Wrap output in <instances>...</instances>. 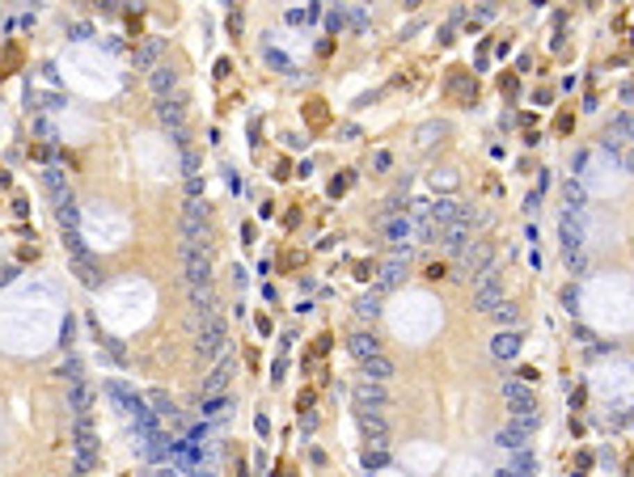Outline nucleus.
<instances>
[{"label":"nucleus","mask_w":634,"mask_h":477,"mask_svg":"<svg viewBox=\"0 0 634 477\" xmlns=\"http://www.w3.org/2000/svg\"><path fill=\"white\" fill-rule=\"evenodd\" d=\"M626 140H634V115H617V119L605 127V148H617V144H626Z\"/></svg>","instance_id":"21"},{"label":"nucleus","mask_w":634,"mask_h":477,"mask_svg":"<svg viewBox=\"0 0 634 477\" xmlns=\"http://www.w3.org/2000/svg\"><path fill=\"white\" fill-rule=\"evenodd\" d=\"M156 477H182L178 469H161V473H156Z\"/></svg>","instance_id":"45"},{"label":"nucleus","mask_w":634,"mask_h":477,"mask_svg":"<svg viewBox=\"0 0 634 477\" xmlns=\"http://www.w3.org/2000/svg\"><path fill=\"white\" fill-rule=\"evenodd\" d=\"M503 469H512L516 477H533V473H537V460H533V452L524 448V452H507V465H503Z\"/></svg>","instance_id":"27"},{"label":"nucleus","mask_w":634,"mask_h":477,"mask_svg":"<svg viewBox=\"0 0 634 477\" xmlns=\"http://www.w3.org/2000/svg\"><path fill=\"white\" fill-rule=\"evenodd\" d=\"M393 372H398V367H393L389 355H377V359H364V363H359V376H364V380H377V385H385Z\"/></svg>","instance_id":"17"},{"label":"nucleus","mask_w":634,"mask_h":477,"mask_svg":"<svg viewBox=\"0 0 634 477\" xmlns=\"http://www.w3.org/2000/svg\"><path fill=\"white\" fill-rule=\"evenodd\" d=\"M402 279H406V262L385 258V262H381V271H377V292H389V287H398Z\"/></svg>","instance_id":"20"},{"label":"nucleus","mask_w":634,"mask_h":477,"mask_svg":"<svg viewBox=\"0 0 634 477\" xmlns=\"http://www.w3.org/2000/svg\"><path fill=\"white\" fill-rule=\"evenodd\" d=\"M512 427H520L524 435H533V431L542 427V414H537V410H533V414H516V418H512Z\"/></svg>","instance_id":"33"},{"label":"nucleus","mask_w":634,"mask_h":477,"mask_svg":"<svg viewBox=\"0 0 634 477\" xmlns=\"http://www.w3.org/2000/svg\"><path fill=\"white\" fill-rule=\"evenodd\" d=\"M495 477H516V473H512V469H499V473H495Z\"/></svg>","instance_id":"46"},{"label":"nucleus","mask_w":634,"mask_h":477,"mask_svg":"<svg viewBox=\"0 0 634 477\" xmlns=\"http://www.w3.org/2000/svg\"><path fill=\"white\" fill-rule=\"evenodd\" d=\"M436 241H440L448 253H461V249H465V241H469V224H444Z\"/></svg>","instance_id":"23"},{"label":"nucleus","mask_w":634,"mask_h":477,"mask_svg":"<svg viewBox=\"0 0 634 477\" xmlns=\"http://www.w3.org/2000/svg\"><path fill=\"white\" fill-rule=\"evenodd\" d=\"M182 169H186V178H199V152L195 148H182Z\"/></svg>","instance_id":"35"},{"label":"nucleus","mask_w":634,"mask_h":477,"mask_svg":"<svg viewBox=\"0 0 634 477\" xmlns=\"http://www.w3.org/2000/svg\"><path fill=\"white\" fill-rule=\"evenodd\" d=\"M64 249H68V258H72V271H76V279H81L85 287H101V267L93 262V253L85 249L81 233H64Z\"/></svg>","instance_id":"2"},{"label":"nucleus","mask_w":634,"mask_h":477,"mask_svg":"<svg viewBox=\"0 0 634 477\" xmlns=\"http://www.w3.org/2000/svg\"><path fill=\"white\" fill-rule=\"evenodd\" d=\"M355 422H359V431L368 435V444H377V452H385V444H389V427H385L381 410H355Z\"/></svg>","instance_id":"7"},{"label":"nucleus","mask_w":634,"mask_h":477,"mask_svg":"<svg viewBox=\"0 0 634 477\" xmlns=\"http://www.w3.org/2000/svg\"><path fill=\"white\" fill-rule=\"evenodd\" d=\"M182 275H186V287L211 283V258L207 253H182Z\"/></svg>","instance_id":"11"},{"label":"nucleus","mask_w":634,"mask_h":477,"mask_svg":"<svg viewBox=\"0 0 634 477\" xmlns=\"http://www.w3.org/2000/svg\"><path fill=\"white\" fill-rule=\"evenodd\" d=\"M528 440H533V435H524L520 427H512V422H507V427L495 435V444H499L503 452H524V448H528Z\"/></svg>","instance_id":"24"},{"label":"nucleus","mask_w":634,"mask_h":477,"mask_svg":"<svg viewBox=\"0 0 634 477\" xmlns=\"http://www.w3.org/2000/svg\"><path fill=\"white\" fill-rule=\"evenodd\" d=\"M148 405H152V414H161L174 431H182V435H186V418L178 414V405H174V397H170L165 389H152V393H148Z\"/></svg>","instance_id":"10"},{"label":"nucleus","mask_w":634,"mask_h":477,"mask_svg":"<svg viewBox=\"0 0 634 477\" xmlns=\"http://www.w3.org/2000/svg\"><path fill=\"white\" fill-rule=\"evenodd\" d=\"M436 135H444V123H428V127L418 131V144L428 148V144H436Z\"/></svg>","instance_id":"36"},{"label":"nucleus","mask_w":634,"mask_h":477,"mask_svg":"<svg viewBox=\"0 0 634 477\" xmlns=\"http://www.w3.org/2000/svg\"><path fill=\"white\" fill-rule=\"evenodd\" d=\"M93 401H97V393H93V385H89V380H76V385L68 389V410H72L76 418H89Z\"/></svg>","instance_id":"16"},{"label":"nucleus","mask_w":634,"mask_h":477,"mask_svg":"<svg viewBox=\"0 0 634 477\" xmlns=\"http://www.w3.org/2000/svg\"><path fill=\"white\" fill-rule=\"evenodd\" d=\"M364 465H368V469H377V465H385V452H364Z\"/></svg>","instance_id":"39"},{"label":"nucleus","mask_w":634,"mask_h":477,"mask_svg":"<svg viewBox=\"0 0 634 477\" xmlns=\"http://www.w3.org/2000/svg\"><path fill=\"white\" fill-rule=\"evenodd\" d=\"M487 267H495V245L491 241H465V249L457 253V267H453V279H469V275H482Z\"/></svg>","instance_id":"1"},{"label":"nucleus","mask_w":634,"mask_h":477,"mask_svg":"<svg viewBox=\"0 0 634 477\" xmlns=\"http://www.w3.org/2000/svg\"><path fill=\"white\" fill-rule=\"evenodd\" d=\"M562 245H567V253H579V245H584V228H579L571 211H562Z\"/></svg>","instance_id":"25"},{"label":"nucleus","mask_w":634,"mask_h":477,"mask_svg":"<svg viewBox=\"0 0 634 477\" xmlns=\"http://www.w3.org/2000/svg\"><path fill=\"white\" fill-rule=\"evenodd\" d=\"M161 51H165V38H144V42L136 47V68H140V72H152L156 60H161Z\"/></svg>","instance_id":"19"},{"label":"nucleus","mask_w":634,"mask_h":477,"mask_svg":"<svg viewBox=\"0 0 634 477\" xmlns=\"http://www.w3.org/2000/svg\"><path fill=\"white\" fill-rule=\"evenodd\" d=\"M351 397H355L359 410H385V405H389V389L377 385V380H359V385L351 389Z\"/></svg>","instance_id":"8"},{"label":"nucleus","mask_w":634,"mask_h":477,"mask_svg":"<svg viewBox=\"0 0 634 477\" xmlns=\"http://www.w3.org/2000/svg\"><path fill=\"white\" fill-rule=\"evenodd\" d=\"M186 199H203V178H186Z\"/></svg>","instance_id":"37"},{"label":"nucleus","mask_w":634,"mask_h":477,"mask_svg":"<svg viewBox=\"0 0 634 477\" xmlns=\"http://www.w3.org/2000/svg\"><path fill=\"white\" fill-rule=\"evenodd\" d=\"M355 312L364 317V321H377V317H381V292H373V296H359Z\"/></svg>","instance_id":"31"},{"label":"nucleus","mask_w":634,"mask_h":477,"mask_svg":"<svg viewBox=\"0 0 634 477\" xmlns=\"http://www.w3.org/2000/svg\"><path fill=\"white\" fill-rule=\"evenodd\" d=\"M182 224H207V203H203V199H186V207H182Z\"/></svg>","instance_id":"30"},{"label":"nucleus","mask_w":634,"mask_h":477,"mask_svg":"<svg viewBox=\"0 0 634 477\" xmlns=\"http://www.w3.org/2000/svg\"><path fill=\"white\" fill-rule=\"evenodd\" d=\"M567 199H571V203H579V199H584V190H579L575 182H567Z\"/></svg>","instance_id":"43"},{"label":"nucleus","mask_w":634,"mask_h":477,"mask_svg":"<svg viewBox=\"0 0 634 477\" xmlns=\"http://www.w3.org/2000/svg\"><path fill=\"white\" fill-rule=\"evenodd\" d=\"M347 351H351V359H355V363H364V359H377V355H385V351H381V338H377V334H368V330L351 334V338H347Z\"/></svg>","instance_id":"13"},{"label":"nucleus","mask_w":634,"mask_h":477,"mask_svg":"<svg viewBox=\"0 0 634 477\" xmlns=\"http://www.w3.org/2000/svg\"><path fill=\"white\" fill-rule=\"evenodd\" d=\"M156 119H161L170 131L186 127V97H182V93H170V97H161V101H156Z\"/></svg>","instance_id":"9"},{"label":"nucleus","mask_w":634,"mask_h":477,"mask_svg":"<svg viewBox=\"0 0 634 477\" xmlns=\"http://www.w3.org/2000/svg\"><path fill=\"white\" fill-rule=\"evenodd\" d=\"M34 131H38L42 140H51V123H47V119H34Z\"/></svg>","instance_id":"41"},{"label":"nucleus","mask_w":634,"mask_h":477,"mask_svg":"<svg viewBox=\"0 0 634 477\" xmlns=\"http://www.w3.org/2000/svg\"><path fill=\"white\" fill-rule=\"evenodd\" d=\"M567 267H571V275L584 271V253H567Z\"/></svg>","instance_id":"40"},{"label":"nucleus","mask_w":634,"mask_h":477,"mask_svg":"<svg viewBox=\"0 0 634 477\" xmlns=\"http://www.w3.org/2000/svg\"><path fill=\"white\" fill-rule=\"evenodd\" d=\"M453 93H457L461 101H473V93H478V85H469V81L457 72V76H453Z\"/></svg>","instance_id":"34"},{"label":"nucleus","mask_w":634,"mask_h":477,"mask_svg":"<svg viewBox=\"0 0 634 477\" xmlns=\"http://www.w3.org/2000/svg\"><path fill=\"white\" fill-rule=\"evenodd\" d=\"M491 351H495L499 359H512V355L520 351V330H499L495 342H491Z\"/></svg>","instance_id":"28"},{"label":"nucleus","mask_w":634,"mask_h":477,"mask_svg":"<svg viewBox=\"0 0 634 477\" xmlns=\"http://www.w3.org/2000/svg\"><path fill=\"white\" fill-rule=\"evenodd\" d=\"M267 60H271V64H275V68H284V72H288V60H284V56H279V51H267Z\"/></svg>","instance_id":"42"},{"label":"nucleus","mask_w":634,"mask_h":477,"mask_svg":"<svg viewBox=\"0 0 634 477\" xmlns=\"http://www.w3.org/2000/svg\"><path fill=\"white\" fill-rule=\"evenodd\" d=\"M148 89H152V97H156V101L170 97V93H178V72H174L170 64H156V68L148 72Z\"/></svg>","instance_id":"14"},{"label":"nucleus","mask_w":634,"mask_h":477,"mask_svg":"<svg viewBox=\"0 0 634 477\" xmlns=\"http://www.w3.org/2000/svg\"><path fill=\"white\" fill-rule=\"evenodd\" d=\"M562 304H567V312H575V308H579V292H575V287H562Z\"/></svg>","instance_id":"38"},{"label":"nucleus","mask_w":634,"mask_h":477,"mask_svg":"<svg viewBox=\"0 0 634 477\" xmlns=\"http://www.w3.org/2000/svg\"><path fill=\"white\" fill-rule=\"evenodd\" d=\"M229 410H233V401L229 397H203V422H220V418H229Z\"/></svg>","instance_id":"29"},{"label":"nucleus","mask_w":634,"mask_h":477,"mask_svg":"<svg viewBox=\"0 0 634 477\" xmlns=\"http://www.w3.org/2000/svg\"><path fill=\"white\" fill-rule=\"evenodd\" d=\"M42 186H47V194H51V199H56V207L72 199V190H68V174H64L60 165H51V169L42 174Z\"/></svg>","instance_id":"18"},{"label":"nucleus","mask_w":634,"mask_h":477,"mask_svg":"<svg viewBox=\"0 0 634 477\" xmlns=\"http://www.w3.org/2000/svg\"><path fill=\"white\" fill-rule=\"evenodd\" d=\"M503 397H507V405H512V418L537 410V401H533V393H528V385H520V380H507V385H503Z\"/></svg>","instance_id":"15"},{"label":"nucleus","mask_w":634,"mask_h":477,"mask_svg":"<svg viewBox=\"0 0 634 477\" xmlns=\"http://www.w3.org/2000/svg\"><path fill=\"white\" fill-rule=\"evenodd\" d=\"M72 448H76V465H85V469H93V465H97L101 448H97V435H93V427H89V418H76Z\"/></svg>","instance_id":"5"},{"label":"nucleus","mask_w":634,"mask_h":477,"mask_svg":"<svg viewBox=\"0 0 634 477\" xmlns=\"http://www.w3.org/2000/svg\"><path fill=\"white\" fill-rule=\"evenodd\" d=\"M13 275H17V271H13V267H0V283H9V279H13Z\"/></svg>","instance_id":"44"},{"label":"nucleus","mask_w":634,"mask_h":477,"mask_svg":"<svg viewBox=\"0 0 634 477\" xmlns=\"http://www.w3.org/2000/svg\"><path fill=\"white\" fill-rule=\"evenodd\" d=\"M377 228L389 237V245H406V241L414 237V228H410V211H381V216H377Z\"/></svg>","instance_id":"6"},{"label":"nucleus","mask_w":634,"mask_h":477,"mask_svg":"<svg viewBox=\"0 0 634 477\" xmlns=\"http://www.w3.org/2000/svg\"><path fill=\"white\" fill-rule=\"evenodd\" d=\"M229 376H233V355H220V363L211 367V376L203 380V397H225Z\"/></svg>","instance_id":"12"},{"label":"nucleus","mask_w":634,"mask_h":477,"mask_svg":"<svg viewBox=\"0 0 634 477\" xmlns=\"http://www.w3.org/2000/svg\"><path fill=\"white\" fill-rule=\"evenodd\" d=\"M190 308H195V317L203 321V317H211L216 312V292H211V283H203V287H190Z\"/></svg>","instance_id":"22"},{"label":"nucleus","mask_w":634,"mask_h":477,"mask_svg":"<svg viewBox=\"0 0 634 477\" xmlns=\"http://www.w3.org/2000/svg\"><path fill=\"white\" fill-rule=\"evenodd\" d=\"M491 317H495V321H499V326L507 330V326H516V321H520V308H516L512 300H503V304H499V308H495Z\"/></svg>","instance_id":"32"},{"label":"nucleus","mask_w":634,"mask_h":477,"mask_svg":"<svg viewBox=\"0 0 634 477\" xmlns=\"http://www.w3.org/2000/svg\"><path fill=\"white\" fill-rule=\"evenodd\" d=\"M106 393H111V397H115V401L123 405V414H127V418H131V414H136V410L144 405V401H140V397H136V393H131L127 385H119V380H111V385H106Z\"/></svg>","instance_id":"26"},{"label":"nucleus","mask_w":634,"mask_h":477,"mask_svg":"<svg viewBox=\"0 0 634 477\" xmlns=\"http://www.w3.org/2000/svg\"><path fill=\"white\" fill-rule=\"evenodd\" d=\"M225 342H229V326H225V317L220 312H211L199 321V338H195V351L199 355H225Z\"/></svg>","instance_id":"4"},{"label":"nucleus","mask_w":634,"mask_h":477,"mask_svg":"<svg viewBox=\"0 0 634 477\" xmlns=\"http://www.w3.org/2000/svg\"><path fill=\"white\" fill-rule=\"evenodd\" d=\"M503 300H507V296H503V275H499V267H487L482 275H473V308H478V312H495Z\"/></svg>","instance_id":"3"}]
</instances>
